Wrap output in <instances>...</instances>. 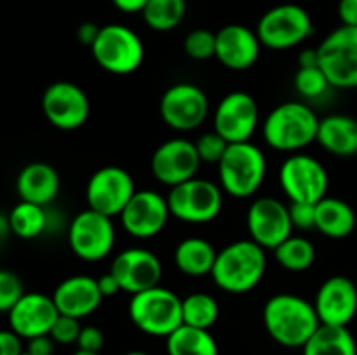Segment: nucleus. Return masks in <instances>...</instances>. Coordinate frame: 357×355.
Listing matches in <instances>:
<instances>
[{
    "label": "nucleus",
    "instance_id": "obj_1",
    "mask_svg": "<svg viewBox=\"0 0 357 355\" xmlns=\"http://www.w3.org/2000/svg\"><path fill=\"white\" fill-rule=\"evenodd\" d=\"M261 317L268 336L286 348H303L321 326L314 303L288 292L268 298Z\"/></svg>",
    "mask_w": 357,
    "mask_h": 355
},
{
    "label": "nucleus",
    "instance_id": "obj_2",
    "mask_svg": "<svg viewBox=\"0 0 357 355\" xmlns=\"http://www.w3.org/2000/svg\"><path fill=\"white\" fill-rule=\"evenodd\" d=\"M267 271L265 249L253 240H236L216 254L211 277L229 294L253 291Z\"/></svg>",
    "mask_w": 357,
    "mask_h": 355
},
{
    "label": "nucleus",
    "instance_id": "obj_3",
    "mask_svg": "<svg viewBox=\"0 0 357 355\" xmlns=\"http://www.w3.org/2000/svg\"><path fill=\"white\" fill-rule=\"evenodd\" d=\"M319 120L316 111L302 101H286L267 115L264 138L279 152H298L316 141Z\"/></svg>",
    "mask_w": 357,
    "mask_h": 355
},
{
    "label": "nucleus",
    "instance_id": "obj_4",
    "mask_svg": "<svg viewBox=\"0 0 357 355\" xmlns=\"http://www.w3.org/2000/svg\"><path fill=\"white\" fill-rule=\"evenodd\" d=\"M218 176L223 191L236 198L257 194L267 176L265 153L251 141L230 143L218 162Z\"/></svg>",
    "mask_w": 357,
    "mask_h": 355
},
{
    "label": "nucleus",
    "instance_id": "obj_5",
    "mask_svg": "<svg viewBox=\"0 0 357 355\" xmlns=\"http://www.w3.org/2000/svg\"><path fill=\"white\" fill-rule=\"evenodd\" d=\"M129 319L142 333L167 338L183 324L181 298L162 285L136 292L129 301Z\"/></svg>",
    "mask_w": 357,
    "mask_h": 355
},
{
    "label": "nucleus",
    "instance_id": "obj_6",
    "mask_svg": "<svg viewBox=\"0 0 357 355\" xmlns=\"http://www.w3.org/2000/svg\"><path fill=\"white\" fill-rule=\"evenodd\" d=\"M91 52L94 61L105 72L114 75L135 73L145 59V47L139 35L119 23L100 28L96 40L91 45Z\"/></svg>",
    "mask_w": 357,
    "mask_h": 355
},
{
    "label": "nucleus",
    "instance_id": "obj_7",
    "mask_svg": "<svg viewBox=\"0 0 357 355\" xmlns=\"http://www.w3.org/2000/svg\"><path fill=\"white\" fill-rule=\"evenodd\" d=\"M171 216L190 225H204L218 218L223 207V195L213 181L192 178L171 187L166 197Z\"/></svg>",
    "mask_w": 357,
    "mask_h": 355
},
{
    "label": "nucleus",
    "instance_id": "obj_8",
    "mask_svg": "<svg viewBox=\"0 0 357 355\" xmlns=\"http://www.w3.org/2000/svg\"><path fill=\"white\" fill-rule=\"evenodd\" d=\"M319 68L331 87H357V26H338L323 38L317 47Z\"/></svg>",
    "mask_w": 357,
    "mask_h": 355
},
{
    "label": "nucleus",
    "instance_id": "obj_9",
    "mask_svg": "<svg viewBox=\"0 0 357 355\" xmlns=\"http://www.w3.org/2000/svg\"><path fill=\"white\" fill-rule=\"evenodd\" d=\"M261 45L274 51H286L300 45L312 35L310 14L296 3H281L268 9L257 24Z\"/></svg>",
    "mask_w": 357,
    "mask_h": 355
},
{
    "label": "nucleus",
    "instance_id": "obj_10",
    "mask_svg": "<svg viewBox=\"0 0 357 355\" xmlns=\"http://www.w3.org/2000/svg\"><path fill=\"white\" fill-rule=\"evenodd\" d=\"M279 183L289 202L317 204L326 197L330 178L317 159L305 153H293L279 169Z\"/></svg>",
    "mask_w": 357,
    "mask_h": 355
},
{
    "label": "nucleus",
    "instance_id": "obj_11",
    "mask_svg": "<svg viewBox=\"0 0 357 355\" xmlns=\"http://www.w3.org/2000/svg\"><path fill=\"white\" fill-rule=\"evenodd\" d=\"M68 244L77 258L84 261L105 260L115 244V226L112 218L87 207L72 219Z\"/></svg>",
    "mask_w": 357,
    "mask_h": 355
},
{
    "label": "nucleus",
    "instance_id": "obj_12",
    "mask_svg": "<svg viewBox=\"0 0 357 355\" xmlns=\"http://www.w3.org/2000/svg\"><path fill=\"white\" fill-rule=\"evenodd\" d=\"M159 111L164 124L174 131H194L208 117L209 100L204 90L195 84L180 82L164 90Z\"/></svg>",
    "mask_w": 357,
    "mask_h": 355
},
{
    "label": "nucleus",
    "instance_id": "obj_13",
    "mask_svg": "<svg viewBox=\"0 0 357 355\" xmlns=\"http://www.w3.org/2000/svg\"><path fill=\"white\" fill-rule=\"evenodd\" d=\"M135 194V181L124 167L105 166L98 169L87 181V207L108 218H114V216H121Z\"/></svg>",
    "mask_w": 357,
    "mask_h": 355
},
{
    "label": "nucleus",
    "instance_id": "obj_14",
    "mask_svg": "<svg viewBox=\"0 0 357 355\" xmlns=\"http://www.w3.org/2000/svg\"><path fill=\"white\" fill-rule=\"evenodd\" d=\"M42 111L49 124L61 131H75L89 118L91 104L86 90L68 80L51 84L42 94Z\"/></svg>",
    "mask_w": 357,
    "mask_h": 355
},
{
    "label": "nucleus",
    "instance_id": "obj_15",
    "mask_svg": "<svg viewBox=\"0 0 357 355\" xmlns=\"http://www.w3.org/2000/svg\"><path fill=\"white\" fill-rule=\"evenodd\" d=\"M258 104L250 93L234 90L216 106L213 115L215 131L229 143L250 141L258 125Z\"/></svg>",
    "mask_w": 357,
    "mask_h": 355
},
{
    "label": "nucleus",
    "instance_id": "obj_16",
    "mask_svg": "<svg viewBox=\"0 0 357 355\" xmlns=\"http://www.w3.org/2000/svg\"><path fill=\"white\" fill-rule=\"evenodd\" d=\"M246 225L251 240L265 251H274L293 232L288 205L274 197L257 198L248 209Z\"/></svg>",
    "mask_w": 357,
    "mask_h": 355
},
{
    "label": "nucleus",
    "instance_id": "obj_17",
    "mask_svg": "<svg viewBox=\"0 0 357 355\" xmlns=\"http://www.w3.org/2000/svg\"><path fill=\"white\" fill-rule=\"evenodd\" d=\"M201 164L194 141L174 138L157 146L150 160V169L159 183L176 187L195 178Z\"/></svg>",
    "mask_w": 357,
    "mask_h": 355
},
{
    "label": "nucleus",
    "instance_id": "obj_18",
    "mask_svg": "<svg viewBox=\"0 0 357 355\" xmlns=\"http://www.w3.org/2000/svg\"><path fill=\"white\" fill-rule=\"evenodd\" d=\"M169 216L166 197L152 190H136L121 212V223L135 239H152L166 228Z\"/></svg>",
    "mask_w": 357,
    "mask_h": 355
},
{
    "label": "nucleus",
    "instance_id": "obj_19",
    "mask_svg": "<svg viewBox=\"0 0 357 355\" xmlns=\"http://www.w3.org/2000/svg\"><path fill=\"white\" fill-rule=\"evenodd\" d=\"M110 274L117 278L122 291L132 296L159 285L162 265L152 251L131 247L114 258Z\"/></svg>",
    "mask_w": 357,
    "mask_h": 355
},
{
    "label": "nucleus",
    "instance_id": "obj_20",
    "mask_svg": "<svg viewBox=\"0 0 357 355\" xmlns=\"http://www.w3.org/2000/svg\"><path fill=\"white\" fill-rule=\"evenodd\" d=\"M321 324L349 327L357 315V285L345 275L326 278L317 289L314 301Z\"/></svg>",
    "mask_w": 357,
    "mask_h": 355
},
{
    "label": "nucleus",
    "instance_id": "obj_21",
    "mask_svg": "<svg viewBox=\"0 0 357 355\" xmlns=\"http://www.w3.org/2000/svg\"><path fill=\"white\" fill-rule=\"evenodd\" d=\"M7 315H9L10 329L21 340H31L35 336L51 333V327L59 317V312L52 296L42 292H24Z\"/></svg>",
    "mask_w": 357,
    "mask_h": 355
},
{
    "label": "nucleus",
    "instance_id": "obj_22",
    "mask_svg": "<svg viewBox=\"0 0 357 355\" xmlns=\"http://www.w3.org/2000/svg\"><path fill=\"white\" fill-rule=\"evenodd\" d=\"M261 42L257 31L244 24H225L216 31L215 58L234 72L250 70L260 58Z\"/></svg>",
    "mask_w": 357,
    "mask_h": 355
},
{
    "label": "nucleus",
    "instance_id": "obj_23",
    "mask_svg": "<svg viewBox=\"0 0 357 355\" xmlns=\"http://www.w3.org/2000/svg\"><path fill=\"white\" fill-rule=\"evenodd\" d=\"M52 299L61 315L84 319L100 308L103 294L98 287V278L89 275H72L54 289Z\"/></svg>",
    "mask_w": 357,
    "mask_h": 355
},
{
    "label": "nucleus",
    "instance_id": "obj_24",
    "mask_svg": "<svg viewBox=\"0 0 357 355\" xmlns=\"http://www.w3.org/2000/svg\"><path fill=\"white\" fill-rule=\"evenodd\" d=\"M16 190L21 200L31 204L47 205L58 197V171L45 162H31L21 169L16 180Z\"/></svg>",
    "mask_w": 357,
    "mask_h": 355
},
{
    "label": "nucleus",
    "instance_id": "obj_25",
    "mask_svg": "<svg viewBox=\"0 0 357 355\" xmlns=\"http://www.w3.org/2000/svg\"><path fill=\"white\" fill-rule=\"evenodd\" d=\"M316 141L331 155H357V120L340 113L321 118Z\"/></svg>",
    "mask_w": 357,
    "mask_h": 355
},
{
    "label": "nucleus",
    "instance_id": "obj_26",
    "mask_svg": "<svg viewBox=\"0 0 357 355\" xmlns=\"http://www.w3.org/2000/svg\"><path fill=\"white\" fill-rule=\"evenodd\" d=\"M356 212L349 202L324 197L316 204V230L328 239H345L356 228Z\"/></svg>",
    "mask_w": 357,
    "mask_h": 355
},
{
    "label": "nucleus",
    "instance_id": "obj_27",
    "mask_svg": "<svg viewBox=\"0 0 357 355\" xmlns=\"http://www.w3.org/2000/svg\"><path fill=\"white\" fill-rule=\"evenodd\" d=\"M216 251L211 242L201 237H188L181 240L174 249V265L188 277L211 275L216 261Z\"/></svg>",
    "mask_w": 357,
    "mask_h": 355
},
{
    "label": "nucleus",
    "instance_id": "obj_28",
    "mask_svg": "<svg viewBox=\"0 0 357 355\" xmlns=\"http://www.w3.org/2000/svg\"><path fill=\"white\" fill-rule=\"evenodd\" d=\"M302 350L303 355H357V343L349 327L321 324Z\"/></svg>",
    "mask_w": 357,
    "mask_h": 355
},
{
    "label": "nucleus",
    "instance_id": "obj_29",
    "mask_svg": "<svg viewBox=\"0 0 357 355\" xmlns=\"http://www.w3.org/2000/svg\"><path fill=\"white\" fill-rule=\"evenodd\" d=\"M167 355H218V345L209 329L181 324L166 338Z\"/></svg>",
    "mask_w": 357,
    "mask_h": 355
},
{
    "label": "nucleus",
    "instance_id": "obj_30",
    "mask_svg": "<svg viewBox=\"0 0 357 355\" xmlns=\"http://www.w3.org/2000/svg\"><path fill=\"white\" fill-rule=\"evenodd\" d=\"M10 232L20 239H37L47 228V212L44 205L21 200L9 212Z\"/></svg>",
    "mask_w": 357,
    "mask_h": 355
},
{
    "label": "nucleus",
    "instance_id": "obj_31",
    "mask_svg": "<svg viewBox=\"0 0 357 355\" xmlns=\"http://www.w3.org/2000/svg\"><path fill=\"white\" fill-rule=\"evenodd\" d=\"M274 256L289 271H305L316 261V247L305 237L289 235L274 249Z\"/></svg>",
    "mask_w": 357,
    "mask_h": 355
},
{
    "label": "nucleus",
    "instance_id": "obj_32",
    "mask_svg": "<svg viewBox=\"0 0 357 355\" xmlns=\"http://www.w3.org/2000/svg\"><path fill=\"white\" fill-rule=\"evenodd\" d=\"M187 13L185 0H149L142 10L146 26L155 31L174 30Z\"/></svg>",
    "mask_w": 357,
    "mask_h": 355
},
{
    "label": "nucleus",
    "instance_id": "obj_33",
    "mask_svg": "<svg viewBox=\"0 0 357 355\" xmlns=\"http://www.w3.org/2000/svg\"><path fill=\"white\" fill-rule=\"evenodd\" d=\"M183 324L199 329H209L220 317L218 301L208 292H194L181 299Z\"/></svg>",
    "mask_w": 357,
    "mask_h": 355
},
{
    "label": "nucleus",
    "instance_id": "obj_34",
    "mask_svg": "<svg viewBox=\"0 0 357 355\" xmlns=\"http://www.w3.org/2000/svg\"><path fill=\"white\" fill-rule=\"evenodd\" d=\"M185 54L195 61H206L215 58L216 52V33L206 28H197L185 37L183 42Z\"/></svg>",
    "mask_w": 357,
    "mask_h": 355
},
{
    "label": "nucleus",
    "instance_id": "obj_35",
    "mask_svg": "<svg viewBox=\"0 0 357 355\" xmlns=\"http://www.w3.org/2000/svg\"><path fill=\"white\" fill-rule=\"evenodd\" d=\"M328 87L331 86L319 66H305V68H298V72H296L295 89L307 100L319 97L321 94L326 93Z\"/></svg>",
    "mask_w": 357,
    "mask_h": 355
},
{
    "label": "nucleus",
    "instance_id": "obj_36",
    "mask_svg": "<svg viewBox=\"0 0 357 355\" xmlns=\"http://www.w3.org/2000/svg\"><path fill=\"white\" fill-rule=\"evenodd\" d=\"M229 145L230 143L225 141L215 129L206 132V134H202L201 138L195 141V148H197L201 162L216 164V166H218V162L222 160V157L225 155Z\"/></svg>",
    "mask_w": 357,
    "mask_h": 355
},
{
    "label": "nucleus",
    "instance_id": "obj_37",
    "mask_svg": "<svg viewBox=\"0 0 357 355\" xmlns=\"http://www.w3.org/2000/svg\"><path fill=\"white\" fill-rule=\"evenodd\" d=\"M23 294L21 278L14 271L0 270V313H9Z\"/></svg>",
    "mask_w": 357,
    "mask_h": 355
},
{
    "label": "nucleus",
    "instance_id": "obj_38",
    "mask_svg": "<svg viewBox=\"0 0 357 355\" xmlns=\"http://www.w3.org/2000/svg\"><path fill=\"white\" fill-rule=\"evenodd\" d=\"M82 331V326H80V319H75V317L61 315L56 319V322L52 324L51 327V338L58 345H73L79 340V334Z\"/></svg>",
    "mask_w": 357,
    "mask_h": 355
},
{
    "label": "nucleus",
    "instance_id": "obj_39",
    "mask_svg": "<svg viewBox=\"0 0 357 355\" xmlns=\"http://www.w3.org/2000/svg\"><path fill=\"white\" fill-rule=\"evenodd\" d=\"M289 218H291L293 228L310 230L316 228V204H305V202H289Z\"/></svg>",
    "mask_w": 357,
    "mask_h": 355
},
{
    "label": "nucleus",
    "instance_id": "obj_40",
    "mask_svg": "<svg viewBox=\"0 0 357 355\" xmlns=\"http://www.w3.org/2000/svg\"><path fill=\"white\" fill-rule=\"evenodd\" d=\"M75 345L79 347V350L100 352L105 345V336L100 327L82 326V331H80L79 340H77Z\"/></svg>",
    "mask_w": 357,
    "mask_h": 355
},
{
    "label": "nucleus",
    "instance_id": "obj_41",
    "mask_svg": "<svg viewBox=\"0 0 357 355\" xmlns=\"http://www.w3.org/2000/svg\"><path fill=\"white\" fill-rule=\"evenodd\" d=\"M23 352L21 338L13 329H0V355H21Z\"/></svg>",
    "mask_w": 357,
    "mask_h": 355
},
{
    "label": "nucleus",
    "instance_id": "obj_42",
    "mask_svg": "<svg viewBox=\"0 0 357 355\" xmlns=\"http://www.w3.org/2000/svg\"><path fill=\"white\" fill-rule=\"evenodd\" d=\"M56 341L52 340L51 334H42V336H35L28 340L26 354L30 355H52L54 354Z\"/></svg>",
    "mask_w": 357,
    "mask_h": 355
},
{
    "label": "nucleus",
    "instance_id": "obj_43",
    "mask_svg": "<svg viewBox=\"0 0 357 355\" xmlns=\"http://www.w3.org/2000/svg\"><path fill=\"white\" fill-rule=\"evenodd\" d=\"M338 17L345 26H357V0H340Z\"/></svg>",
    "mask_w": 357,
    "mask_h": 355
},
{
    "label": "nucleus",
    "instance_id": "obj_44",
    "mask_svg": "<svg viewBox=\"0 0 357 355\" xmlns=\"http://www.w3.org/2000/svg\"><path fill=\"white\" fill-rule=\"evenodd\" d=\"M100 28L96 23H91V21H87V23H82L79 28H77V38H79L80 44L84 45H93V42L96 40L98 33H100Z\"/></svg>",
    "mask_w": 357,
    "mask_h": 355
},
{
    "label": "nucleus",
    "instance_id": "obj_45",
    "mask_svg": "<svg viewBox=\"0 0 357 355\" xmlns=\"http://www.w3.org/2000/svg\"><path fill=\"white\" fill-rule=\"evenodd\" d=\"M98 287H100L103 298H107V296H115L117 292L122 291L119 281L110 274V271L105 275H101V277H98Z\"/></svg>",
    "mask_w": 357,
    "mask_h": 355
},
{
    "label": "nucleus",
    "instance_id": "obj_46",
    "mask_svg": "<svg viewBox=\"0 0 357 355\" xmlns=\"http://www.w3.org/2000/svg\"><path fill=\"white\" fill-rule=\"evenodd\" d=\"M114 6L117 7L119 10L126 14H135L142 13L145 9V6L149 3V0H112Z\"/></svg>",
    "mask_w": 357,
    "mask_h": 355
},
{
    "label": "nucleus",
    "instance_id": "obj_47",
    "mask_svg": "<svg viewBox=\"0 0 357 355\" xmlns=\"http://www.w3.org/2000/svg\"><path fill=\"white\" fill-rule=\"evenodd\" d=\"M298 66L300 68H305V66H319L317 49H305V51L300 52Z\"/></svg>",
    "mask_w": 357,
    "mask_h": 355
},
{
    "label": "nucleus",
    "instance_id": "obj_48",
    "mask_svg": "<svg viewBox=\"0 0 357 355\" xmlns=\"http://www.w3.org/2000/svg\"><path fill=\"white\" fill-rule=\"evenodd\" d=\"M9 233H13L10 232V226H9V218L3 214H0V247H2V244L7 240Z\"/></svg>",
    "mask_w": 357,
    "mask_h": 355
},
{
    "label": "nucleus",
    "instance_id": "obj_49",
    "mask_svg": "<svg viewBox=\"0 0 357 355\" xmlns=\"http://www.w3.org/2000/svg\"><path fill=\"white\" fill-rule=\"evenodd\" d=\"M73 355H100V352H86V350H77Z\"/></svg>",
    "mask_w": 357,
    "mask_h": 355
},
{
    "label": "nucleus",
    "instance_id": "obj_50",
    "mask_svg": "<svg viewBox=\"0 0 357 355\" xmlns=\"http://www.w3.org/2000/svg\"><path fill=\"white\" fill-rule=\"evenodd\" d=\"M124 355H149L146 352H139V350H132V352H128V354Z\"/></svg>",
    "mask_w": 357,
    "mask_h": 355
},
{
    "label": "nucleus",
    "instance_id": "obj_51",
    "mask_svg": "<svg viewBox=\"0 0 357 355\" xmlns=\"http://www.w3.org/2000/svg\"><path fill=\"white\" fill-rule=\"evenodd\" d=\"M21 355H30V354H26V352H23V354H21Z\"/></svg>",
    "mask_w": 357,
    "mask_h": 355
},
{
    "label": "nucleus",
    "instance_id": "obj_52",
    "mask_svg": "<svg viewBox=\"0 0 357 355\" xmlns=\"http://www.w3.org/2000/svg\"><path fill=\"white\" fill-rule=\"evenodd\" d=\"M356 285H357V282H356Z\"/></svg>",
    "mask_w": 357,
    "mask_h": 355
}]
</instances>
